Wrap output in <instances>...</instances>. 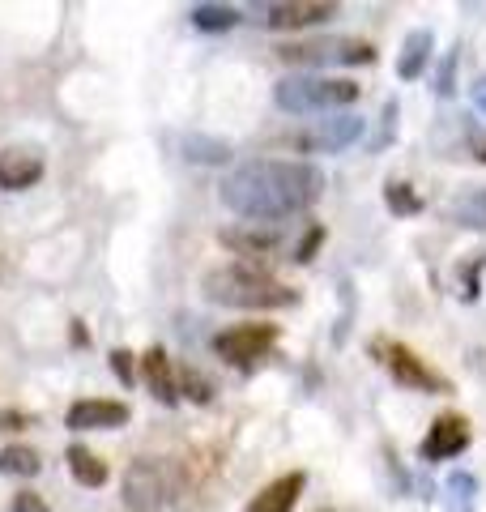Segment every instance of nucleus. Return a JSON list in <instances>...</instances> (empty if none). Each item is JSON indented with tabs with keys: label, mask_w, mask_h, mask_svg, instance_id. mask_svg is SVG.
I'll use <instances>...</instances> for the list:
<instances>
[{
	"label": "nucleus",
	"mask_w": 486,
	"mask_h": 512,
	"mask_svg": "<svg viewBox=\"0 0 486 512\" xmlns=\"http://www.w3.org/2000/svg\"><path fill=\"white\" fill-rule=\"evenodd\" d=\"M371 355L380 359V367L388 376H393L397 384H405V389H414V393H452V384L448 376H440L427 359H418L405 342H388V338H376L371 342Z\"/></svg>",
	"instance_id": "nucleus-6"
},
{
	"label": "nucleus",
	"mask_w": 486,
	"mask_h": 512,
	"mask_svg": "<svg viewBox=\"0 0 486 512\" xmlns=\"http://www.w3.org/2000/svg\"><path fill=\"white\" fill-rule=\"evenodd\" d=\"M39 470H43V457L35 453V448H26V444H9V448H0V474L35 478Z\"/></svg>",
	"instance_id": "nucleus-20"
},
{
	"label": "nucleus",
	"mask_w": 486,
	"mask_h": 512,
	"mask_svg": "<svg viewBox=\"0 0 486 512\" xmlns=\"http://www.w3.org/2000/svg\"><path fill=\"white\" fill-rule=\"evenodd\" d=\"M69 470H73V478L81 487H107V478H111V470H107V461H99L90 453L86 444H69Z\"/></svg>",
	"instance_id": "nucleus-17"
},
{
	"label": "nucleus",
	"mask_w": 486,
	"mask_h": 512,
	"mask_svg": "<svg viewBox=\"0 0 486 512\" xmlns=\"http://www.w3.org/2000/svg\"><path fill=\"white\" fill-rule=\"evenodd\" d=\"M141 376H145L150 393L158 397L162 406H175V402H180V389H175V367H171V359H167V350H162V346H150V350L141 355Z\"/></svg>",
	"instance_id": "nucleus-14"
},
{
	"label": "nucleus",
	"mask_w": 486,
	"mask_h": 512,
	"mask_svg": "<svg viewBox=\"0 0 486 512\" xmlns=\"http://www.w3.org/2000/svg\"><path fill=\"white\" fill-rule=\"evenodd\" d=\"M30 419H26V414H18V410H5V414H0V431H22Z\"/></svg>",
	"instance_id": "nucleus-29"
},
{
	"label": "nucleus",
	"mask_w": 486,
	"mask_h": 512,
	"mask_svg": "<svg viewBox=\"0 0 486 512\" xmlns=\"http://www.w3.org/2000/svg\"><path fill=\"white\" fill-rule=\"evenodd\" d=\"M175 487V466L167 457H137L133 466L124 470V508L128 512H158L171 504Z\"/></svg>",
	"instance_id": "nucleus-4"
},
{
	"label": "nucleus",
	"mask_w": 486,
	"mask_h": 512,
	"mask_svg": "<svg viewBox=\"0 0 486 512\" xmlns=\"http://www.w3.org/2000/svg\"><path fill=\"white\" fill-rule=\"evenodd\" d=\"M273 103L286 116H316V111H342L359 103V82L350 77H324V73H290L273 86Z\"/></svg>",
	"instance_id": "nucleus-3"
},
{
	"label": "nucleus",
	"mask_w": 486,
	"mask_h": 512,
	"mask_svg": "<svg viewBox=\"0 0 486 512\" xmlns=\"http://www.w3.org/2000/svg\"><path fill=\"white\" fill-rule=\"evenodd\" d=\"M201 291H205L209 303L243 308V312H273V308H290V303L299 299L286 282H278L265 265H256V261H231V265L209 269Z\"/></svg>",
	"instance_id": "nucleus-2"
},
{
	"label": "nucleus",
	"mask_w": 486,
	"mask_h": 512,
	"mask_svg": "<svg viewBox=\"0 0 486 512\" xmlns=\"http://www.w3.org/2000/svg\"><path fill=\"white\" fill-rule=\"evenodd\" d=\"M320 512H329V508H320Z\"/></svg>",
	"instance_id": "nucleus-32"
},
{
	"label": "nucleus",
	"mask_w": 486,
	"mask_h": 512,
	"mask_svg": "<svg viewBox=\"0 0 486 512\" xmlns=\"http://www.w3.org/2000/svg\"><path fill=\"white\" fill-rule=\"evenodd\" d=\"M303 487H307V474H303V470H290V474H282V478H273L269 487L256 491L252 504H248V512H290V508L299 504Z\"/></svg>",
	"instance_id": "nucleus-13"
},
{
	"label": "nucleus",
	"mask_w": 486,
	"mask_h": 512,
	"mask_svg": "<svg viewBox=\"0 0 486 512\" xmlns=\"http://www.w3.org/2000/svg\"><path fill=\"white\" fill-rule=\"evenodd\" d=\"M133 419V410L124 402H103V397H86V402H73L64 423L73 431H111V427H124Z\"/></svg>",
	"instance_id": "nucleus-12"
},
{
	"label": "nucleus",
	"mask_w": 486,
	"mask_h": 512,
	"mask_svg": "<svg viewBox=\"0 0 486 512\" xmlns=\"http://www.w3.org/2000/svg\"><path fill=\"white\" fill-rule=\"evenodd\" d=\"M431 30H410L405 35V47H401V60H397V73L401 82H414V77H423L427 60H431Z\"/></svg>",
	"instance_id": "nucleus-16"
},
{
	"label": "nucleus",
	"mask_w": 486,
	"mask_h": 512,
	"mask_svg": "<svg viewBox=\"0 0 486 512\" xmlns=\"http://www.w3.org/2000/svg\"><path fill=\"white\" fill-rule=\"evenodd\" d=\"M278 56L286 64H303V69H329V64H371L376 47L367 39H346V35H320V39H295L282 43Z\"/></svg>",
	"instance_id": "nucleus-5"
},
{
	"label": "nucleus",
	"mask_w": 486,
	"mask_h": 512,
	"mask_svg": "<svg viewBox=\"0 0 486 512\" xmlns=\"http://www.w3.org/2000/svg\"><path fill=\"white\" fill-rule=\"evenodd\" d=\"M273 342H278V329L273 325H235L214 338V355H222L235 367H252L256 359H265Z\"/></svg>",
	"instance_id": "nucleus-7"
},
{
	"label": "nucleus",
	"mask_w": 486,
	"mask_h": 512,
	"mask_svg": "<svg viewBox=\"0 0 486 512\" xmlns=\"http://www.w3.org/2000/svg\"><path fill=\"white\" fill-rule=\"evenodd\" d=\"M363 120L359 116H333V120H320L312 133L299 137V150H312V154H337V150H346L354 146V141L363 137Z\"/></svg>",
	"instance_id": "nucleus-11"
},
{
	"label": "nucleus",
	"mask_w": 486,
	"mask_h": 512,
	"mask_svg": "<svg viewBox=\"0 0 486 512\" xmlns=\"http://www.w3.org/2000/svg\"><path fill=\"white\" fill-rule=\"evenodd\" d=\"M188 22L197 30H231L239 22V9L235 5H192Z\"/></svg>",
	"instance_id": "nucleus-21"
},
{
	"label": "nucleus",
	"mask_w": 486,
	"mask_h": 512,
	"mask_svg": "<svg viewBox=\"0 0 486 512\" xmlns=\"http://www.w3.org/2000/svg\"><path fill=\"white\" fill-rule=\"evenodd\" d=\"M43 180V158L35 150H5L0 154V188L18 192Z\"/></svg>",
	"instance_id": "nucleus-15"
},
{
	"label": "nucleus",
	"mask_w": 486,
	"mask_h": 512,
	"mask_svg": "<svg viewBox=\"0 0 486 512\" xmlns=\"http://www.w3.org/2000/svg\"><path fill=\"white\" fill-rule=\"evenodd\" d=\"M474 103L486 111V82H478V86H474Z\"/></svg>",
	"instance_id": "nucleus-31"
},
{
	"label": "nucleus",
	"mask_w": 486,
	"mask_h": 512,
	"mask_svg": "<svg viewBox=\"0 0 486 512\" xmlns=\"http://www.w3.org/2000/svg\"><path fill=\"white\" fill-rule=\"evenodd\" d=\"M111 372H116L124 384H133L137 380V367H133V355L128 350H111Z\"/></svg>",
	"instance_id": "nucleus-26"
},
{
	"label": "nucleus",
	"mask_w": 486,
	"mask_h": 512,
	"mask_svg": "<svg viewBox=\"0 0 486 512\" xmlns=\"http://www.w3.org/2000/svg\"><path fill=\"white\" fill-rule=\"evenodd\" d=\"M337 13L333 0H282V5H265L261 9V26L269 30H303V26H320Z\"/></svg>",
	"instance_id": "nucleus-8"
},
{
	"label": "nucleus",
	"mask_w": 486,
	"mask_h": 512,
	"mask_svg": "<svg viewBox=\"0 0 486 512\" xmlns=\"http://www.w3.org/2000/svg\"><path fill=\"white\" fill-rule=\"evenodd\" d=\"M469 154H474L478 163H486V133H482V128H474V133H469Z\"/></svg>",
	"instance_id": "nucleus-30"
},
{
	"label": "nucleus",
	"mask_w": 486,
	"mask_h": 512,
	"mask_svg": "<svg viewBox=\"0 0 486 512\" xmlns=\"http://www.w3.org/2000/svg\"><path fill=\"white\" fill-rule=\"evenodd\" d=\"M320 244H324V227H312V231L303 235V244L295 248V261H299V265H307V261L316 256V248H320Z\"/></svg>",
	"instance_id": "nucleus-25"
},
{
	"label": "nucleus",
	"mask_w": 486,
	"mask_h": 512,
	"mask_svg": "<svg viewBox=\"0 0 486 512\" xmlns=\"http://www.w3.org/2000/svg\"><path fill=\"white\" fill-rule=\"evenodd\" d=\"M9 512H52V508L43 504L39 491H18V495H13V508Z\"/></svg>",
	"instance_id": "nucleus-27"
},
{
	"label": "nucleus",
	"mask_w": 486,
	"mask_h": 512,
	"mask_svg": "<svg viewBox=\"0 0 486 512\" xmlns=\"http://www.w3.org/2000/svg\"><path fill=\"white\" fill-rule=\"evenodd\" d=\"M452 77H457V52H448V56H444V64H440V86H435V90H440V94H452V90H457V82H452Z\"/></svg>",
	"instance_id": "nucleus-28"
},
{
	"label": "nucleus",
	"mask_w": 486,
	"mask_h": 512,
	"mask_svg": "<svg viewBox=\"0 0 486 512\" xmlns=\"http://www.w3.org/2000/svg\"><path fill=\"white\" fill-rule=\"evenodd\" d=\"M469 423L461 419V414H440L431 427H427V440H423V461H448V457H461L469 448Z\"/></svg>",
	"instance_id": "nucleus-10"
},
{
	"label": "nucleus",
	"mask_w": 486,
	"mask_h": 512,
	"mask_svg": "<svg viewBox=\"0 0 486 512\" xmlns=\"http://www.w3.org/2000/svg\"><path fill=\"white\" fill-rule=\"evenodd\" d=\"M444 491H448V512H474V500H478V478L474 474H465V470L448 474Z\"/></svg>",
	"instance_id": "nucleus-22"
},
{
	"label": "nucleus",
	"mask_w": 486,
	"mask_h": 512,
	"mask_svg": "<svg viewBox=\"0 0 486 512\" xmlns=\"http://www.w3.org/2000/svg\"><path fill=\"white\" fill-rule=\"evenodd\" d=\"M448 218L465 231H486V188H465L457 201H452Z\"/></svg>",
	"instance_id": "nucleus-18"
},
{
	"label": "nucleus",
	"mask_w": 486,
	"mask_h": 512,
	"mask_svg": "<svg viewBox=\"0 0 486 512\" xmlns=\"http://www.w3.org/2000/svg\"><path fill=\"white\" fill-rule=\"evenodd\" d=\"M175 389H184V397H192V402H209V397H214V384H209L201 372H192V367H184L180 372V380H175Z\"/></svg>",
	"instance_id": "nucleus-24"
},
{
	"label": "nucleus",
	"mask_w": 486,
	"mask_h": 512,
	"mask_svg": "<svg viewBox=\"0 0 486 512\" xmlns=\"http://www.w3.org/2000/svg\"><path fill=\"white\" fill-rule=\"evenodd\" d=\"M384 205H388L393 214L410 218V214L423 210V197H418V192H414L410 184H405V180H397V184H388V188H384Z\"/></svg>",
	"instance_id": "nucleus-23"
},
{
	"label": "nucleus",
	"mask_w": 486,
	"mask_h": 512,
	"mask_svg": "<svg viewBox=\"0 0 486 512\" xmlns=\"http://www.w3.org/2000/svg\"><path fill=\"white\" fill-rule=\"evenodd\" d=\"M222 248H231L239 261H256V256H269L286 244V235L278 227H265V222H243V227H226L222 235Z\"/></svg>",
	"instance_id": "nucleus-9"
},
{
	"label": "nucleus",
	"mask_w": 486,
	"mask_h": 512,
	"mask_svg": "<svg viewBox=\"0 0 486 512\" xmlns=\"http://www.w3.org/2000/svg\"><path fill=\"white\" fill-rule=\"evenodd\" d=\"M222 205L248 222L295 218L324 197V171L299 158H252L235 167L218 188Z\"/></svg>",
	"instance_id": "nucleus-1"
},
{
	"label": "nucleus",
	"mask_w": 486,
	"mask_h": 512,
	"mask_svg": "<svg viewBox=\"0 0 486 512\" xmlns=\"http://www.w3.org/2000/svg\"><path fill=\"white\" fill-rule=\"evenodd\" d=\"M184 158H188V163H209V167H218V163H226V158H231V141L188 133V137H184Z\"/></svg>",
	"instance_id": "nucleus-19"
}]
</instances>
